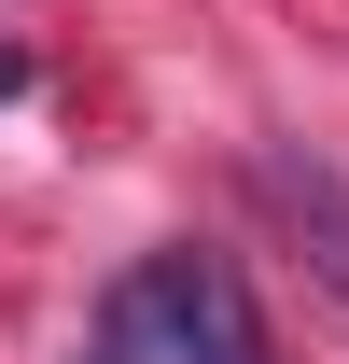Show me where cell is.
<instances>
[{"mask_svg":"<svg viewBox=\"0 0 349 364\" xmlns=\"http://www.w3.org/2000/svg\"><path fill=\"white\" fill-rule=\"evenodd\" d=\"M140 309H154L168 364H265V322H252V294H238L223 252H154L140 267Z\"/></svg>","mask_w":349,"mask_h":364,"instance_id":"cell-1","label":"cell"},{"mask_svg":"<svg viewBox=\"0 0 349 364\" xmlns=\"http://www.w3.org/2000/svg\"><path fill=\"white\" fill-rule=\"evenodd\" d=\"M252 196L294 225V252H307V267L349 294V182L321 168V154H294V140H265V154H252Z\"/></svg>","mask_w":349,"mask_h":364,"instance_id":"cell-2","label":"cell"},{"mask_svg":"<svg viewBox=\"0 0 349 364\" xmlns=\"http://www.w3.org/2000/svg\"><path fill=\"white\" fill-rule=\"evenodd\" d=\"M98 364H154V309H140V280L98 309Z\"/></svg>","mask_w":349,"mask_h":364,"instance_id":"cell-3","label":"cell"},{"mask_svg":"<svg viewBox=\"0 0 349 364\" xmlns=\"http://www.w3.org/2000/svg\"><path fill=\"white\" fill-rule=\"evenodd\" d=\"M14 85H28V56H0V98H14Z\"/></svg>","mask_w":349,"mask_h":364,"instance_id":"cell-4","label":"cell"}]
</instances>
